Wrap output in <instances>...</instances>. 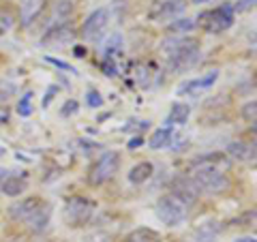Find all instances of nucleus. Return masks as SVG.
Segmentation results:
<instances>
[{
  "instance_id": "0eeeda50",
  "label": "nucleus",
  "mask_w": 257,
  "mask_h": 242,
  "mask_svg": "<svg viewBox=\"0 0 257 242\" xmlns=\"http://www.w3.org/2000/svg\"><path fill=\"white\" fill-rule=\"evenodd\" d=\"M109 26V11L107 9H96L92 11L82 24V37L84 41H101V37L105 35Z\"/></svg>"
},
{
  "instance_id": "c9c22d12",
  "label": "nucleus",
  "mask_w": 257,
  "mask_h": 242,
  "mask_svg": "<svg viewBox=\"0 0 257 242\" xmlns=\"http://www.w3.org/2000/svg\"><path fill=\"white\" fill-rule=\"evenodd\" d=\"M73 56L75 58H86V47L84 45H75L73 47Z\"/></svg>"
},
{
  "instance_id": "4c0bfd02",
  "label": "nucleus",
  "mask_w": 257,
  "mask_h": 242,
  "mask_svg": "<svg viewBox=\"0 0 257 242\" xmlns=\"http://www.w3.org/2000/svg\"><path fill=\"white\" fill-rule=\"evenodd\" d=\"M7 118H9V116H7V111L0 109V125H5V123H7Z\"/></svg>"
},
{
  "instance_id": "e433bc0d",
  "label": "nucleus",
  "mask_w": 257,
  "mask_h": 242,
  "mask_svg": "<svg viewBox=\"0 0 257 242\" xmlns=\"http://www.w3.org/2000/svg\"><path fill=\"white\" fill-rule=\"evenodd\" d=\"M142 144H144V137L138 135V137H133V142H128V148H138V146H142Z\"/></svg>"
},
{
  "instance_id": "ddd939ff",
  "label": "nucleus",
  "mask_w": 257,
  "mask_h": 242,
  "mask_svg": "<svg viewBox=\"0 0 257 242\" xmlns=\"http://www.w3.org/2000/svg\"><path fill=\"white\" fill-rule=\"evenodd\" d=\"M216 79H219V71L212 69V71H208V73L202 75V77L184 82V84L178 88V94H197V92H202V90H208V88L214 86Z\"/></svg>"
},
{
  "instance_id": "dca6fc26",
  "label": "nucleus",
  "mask_w": 257,
  "mask_h": 242,
  "mask_svg": "<svg viewBox=\"0 0 257 242\" xmlns=\"http://www.w3.org/2000/svg\"><path fill=\"white\" fill-rule=\"evenodd\" d=\"M172 140H174V127H161V129H157L155 133L150 135V140H148V146L152 148V150H161V148H167L172 144Z\"/></svg>"
},
{
  "instance_id": "4468645a",
  "label": "nucleus",
  "mask_w": 257,
  "mask_h": 242,
  "mask_svg": "<svg viewBox=\"0 0 257 242\" xmlns=\"http://www.w3.org/2000/svg\"><path fill=\"white\" fill-rule=\"evenodd\" d=\"M26 189H28V178H26L24 174H20V172L7 174L5 180L0 182V191H3L7 197H18V195H22V193L26 191Z\"/></svg>"
},
{
  "instance_id": "f704fd0d",
  "label": "nucleus",
  "mask_w": 257,
  "mask_h": 242,
  "mask_svg": "<svg viewBox=\"0 0 257 242\" xmlns=\"http://www.w3.org/2000/svg\"><path fill=\"white\" fill-rule=\"evenodd\" d=\"M148 127H150L148 120H140V125H124V127H122V131H135V129L144 131V129H148Z\"/></svg>"
},
{
  "instance_id": "7ed1b4c3",
  "label": "nucleus",
  "mask_w": 257,
  "mask_h": 242,
  "mask_svg": "<svg viewBox=\"0 0 257 242\" xmlns=\"http://www.w3.org/2000/svg\"><path fill=\"white\" fill-rule=\"evenodd\" d=\"M193 180L199 187V191H206L210 195H219V193L227 191L229 187V180L227 176L223 174L221 167H214V165H197L193 167Z\"/></svg>"
},
{
  "instance_id": "f8f14e48",
  "label": "nucleus",
  "mask_w": 257,
  "mask_h": 242,
  "mask_svg": "<svg viewBox=\"0 0 257 242\" xmlns=\"http://www.w3.org/2000/svg\"><path fill=\"white\" fill-rule=\"evenodd\" d=\"M47 7V0H20V24L24 28L32 26L39 15L45 11Z\"/></svg>"
},
{
  "instance_id": "6e6552de",
  "label": "nucleus",
  "mask_w": 257,
  "mask_h": 242,
  "mask_svg": "<svg viewBox=\"0 0 257 242\" xmlns=\"http://www.w3.org/2000/svg\"><path fill=\"white\" fill-rule=\"evenodd\" d=\"M184 9H187V0H152L148 18L152 22L176 20L184 13Z\"/></svg>"
},
{
  "instance_id": "9b49d317",
  "label": "nucleus",
  "mask_w": 257,
  "mask_h": 242,
  "mask_svg": "<svg viewBox=\"0 0 257 242\" xmlns=\"http://www.w3.org/2000/svg\"><path fill=\"white\" fill-rule=\"evenodd\" d=\"M43 206H45V201L41 197H26V199H22V201H18V204H13L9 208V216L13 221L28 223Z\"/></svg>"
},
{
  "instance_id": "58836bf2",
  "label": "nucleus",
  "mask_w": 257,
  "mask_h": 242,
  "mask_svg": "<svg viewBox=\"0 0 257 242\" xmlns=\"http://www.w3.org/2000/svg\"><path fill=\"white\" fill-rule=\"evenodd\" d=\"M234 242H257V240H255V236H251V238H238Z\"/></svg>"
},
{
  "instance_id": "c85d7f7f",
  "label": "nucleus",
  "mask_w": 257,
  "mask_h": 242,
  "mask_svg": "<svg viewBox=\"0 0 257 242\" xmlns=\"http://www.w3.org/2000/svg\"><path fill=\"white\" fill-rule=\"evenodd\" d=\"M77 109H79V103H77V101H73V99H69V101L62 105V109H60V116L69 118V116L77 114Z\"/></svg>"
},
{
  "instance_id": "72a5a7b5",
  "label": "nucleus",
  "mask_w": 257,
  "mask_h": 242,
  "mask_svg": "<svg viewBox=\"0 0 257 242\" xmlns=\"http://www.w3.org/2000/svg\"><path fill=\"white\" fill-rule=\"evenodd\" d=\"M255 7V0H238V5H234V11H248Z\"/></svg>"
},
{
  "instance_id": "4be33fe9",
  "label": "nucleus",
  "mask_w": 257,
  "mask_h": 242,
  "mask_svg": "<svg viewBox=\"0 0 257 242\" xmlns=\"http://www.w3.org/2000/svg\"><path fill=\"white\" fill-rule=\"evenodd\" d=\"M122 45H124V43H122V37H120V35H111L109 43H107V47H105V52H103V54H105L103 58L116 62V58H118L120 54H122Z\"/></svg>"
},
{
  "instance_id": "c756f323",
  "label": "nucleus",
  "mask_w": 257,
  "mask_h": 242,
  "mask_svg": "<svg viewBox=\"0 0 257 242\" xmlns=\"http://www.w3.org/2000/svg\"><path fill=\"white\" fill-rule=\"evenodd\" d=\"M45 60L50 62V64H54V67H58V69H62V71H67V73H77V71L71 67L69 62H64V60H58V58H54V56H45Z\"/></svg>"
},
{
  "instance_id": "5701e85b",
  "label": "nucleus",
  "mask_w": 257,
  "mask_h": 242,
  "mask_svg": "<svg viewBox=\"0 0 257 242\" xmlns=\"http://www.w3.org/2000/svg\"><path fill=\"white\" fill-rule=\"evenodd\" d=\"M195 28V20H191V18H182V20H174L170 24V32H189Z\"/></svg>"
},
{
  "instance_id": "f257e3e1",
  "label": "nucleus",
  "mask_w": 257,
  "mask_h": 242,
  "mask_svg": "<svg viewBox=\"0 0 257 242\" xmlns=\"http://www.w3.org/2000/svg\"><path fill=\"white\" fill-rule=\"evenodd\" d=\"M161 54L170 71L182 73V71L191 69L193 64L199 60V41L193 37H172L163 41L161 45Z\"/></svg>"
},
{
  "instance_id": "2f4dec72",
  "label": "nucleus",
  "mask_w": 257,
  "mask_h": 242,
  "mask_svg": "<svg viewBox=\"0 0 257 242\" xmlns=\"http://www.w3.org/2000/svg\"><path fill=\"white\" fill-rule=\"evenodd\" d=\"M58 90H60V88L56 86V84L47 86V92H45V96H43V103H41V105H43V109H47V107H50V103H52V99H54V96L58 94Z\"/></svg>"
},
{
  "instance_id": "b1692460",
  "label": "nucleus",
  "mask_w": 257,
  "mask_h": 242,
  "mask_svg": "<svg viewBox=\"0 0 257 242\" xmlns=\"http://www.w3.org/2000/svg\"><path fill=\"white\" fill-rule=\"evenodd\" d=\"M18 114L24 116V118H28L32 114V90H28L20 99V103H18Z\"/></svg>"
},
{
  "instance_id": "f03ea898",
  "label": "nucleus",
  "mask_w": 257,
  "mask_h": 242,
  "mask_svg": "<svg viewBox=\"0 0 257 242\" xmlns=\"http://www.w3.org/2000/svg\"><path fill=\"white\" fill-rule=\"evenodd\" d=\"M96 210V204L92 199H88L84 195H71L67 201H64V210H62V219L69 227H84L92 221Z\"/></svg>"
},
{
  "instance_id": "1a4fd4ad",
  "label": "nucleus",
  "mask_w": 257,
  "mask_h": 242,
  "mask_svg": "<svg viewBox=\"0 0 257 242\" xmlns=\"http://www.w3.org/2000/svg\"><path fill=\"white\" fill-rule=\"evenodd\" d=\"M75 37H77V32L69 22H56L54 26L47 28V32L41 39V45H45V47H62V45L73 41Z\"/></svg>"
},
{
  "instance_id": "79ce46f5",
  "label": "nucleus",
  "mask_w": 257,
  "mask_h": 242,
  "mask_svg": "<svg viewBox=\"0 0 257 242\" xmlns=\"http://www.w3.org/2000/svg\"><path fill=\"white\" fill-rule=\"evenodd\" d=\"M5 155H7V150H5V148H0V157H5Z\"/></svg>"
},
{
  "instance_id": "423d86ee",
  "label": "nucleus",
  "mask_w": 257,
  "mask_h": 242,
  "mask_svg": "<svg viewBox=\"0 0 257 242\" xmlns=\"http://www.w3.org/2000/svg\"><path fill=\"white\" fill-rule=\"evenodd\" d=\"M187 210L189 208L182 204L180 199H176L174 195H163L157 201V219L167 225V227H178V225L187 219Z\"/></svg>"
},
{
  "instance_id": "a19ab883",
  "label": "nucleus",
  "mask_w": 257,
  "mask_h": 242,
  "mask_svg": "<svg viewBox=\"0 0 257 242\" xmlns=\"http://www.w3.org/2000/svg\"><path fill=\"white\" fill-rule=\"evenodd\" d=\"M193 5H204V3H208V0H191Z\"/></svg>"
},
{
  "instance_id": "2eb2a0df",
  "label": "nucleus",
  "mask_w": 257,
  "mask_h": 242,
  "mask_svg": "<svg viewBox=\"0 0 257 242\" xmlns=\"http://www.w3.org/2000/svg\"><path fill=\"white\" fill-rule=\"evenodd\" d=\"M152 174H155V165H152L150 161H140L138 165H133L131 169H128L126 180L131 184H144L146 180L152 178Z\"/></svg>"
},
{
  "instance_id": "39448f33",
  "label": "nucleus",
  "mask_w": 257,
  "mask_h": 242,
  "mask_svg": "<svg viewBox=\"0 0 257 242\" xmlns=\"http://www.w3.org/2000/svg\"><path fill=\"white\" fill-rule=\"evenodd\" d=\"M118 169H120V155L118 152L116 150L103 152V155L92 163L90 174H88V182L94 184V187L105 184L107 180H111L118 174Z\"/></svg>"
},
{
  "instance_id": "bb28decb",
  "label": "nucleus",
  "mask_w": 257,
  "mask_h": 242,
  "mask_svg": "<svg viewBox=\"0 0 257 242\" xmlns=\"http://www.w3.org/2000/svg\"><path fill=\"white\" fill-rule=\"evenodd\" d=\"M71 11H73V5H71V0H60L58 5H56V18H60L58 22H67L64 18H67V15H71Z\"/></svg>"
},
{
  "instance_id": "ea45409f",
  "label": "nucleus",
  "mask_w": 257,
  "mask_h": 242,
  "mask_svg": "<svg viewBox=\"0 0 257 242\" xmlns=\"http://www.w3.org/2000/svg\"><path fill=\"white\" fill-rule=\"evenodd\" d=\"M7 174H9V172H7V169H5V167H0V182H3V180H5V176H7Z\"/></svg>"
},
{
  "instance_id": "cd10ccee",
  "label": "nucleus",
  "mask_w": 257,
  "mask_h": 242,
  "mask_svg": "<svg viewBox=\"0 0 257 242\" xmlns=\"http://www.w3.org/2000/svg\"><path fill=\"white\" fill-rule=\"evenodd\" d=\"M86 103H88V105H90L92 109L101 107V105H103V94L96 90V88H90V90L86 92Z\"/></svg>"
},
{
  "instance_id": "7c9ffc66",
  "label": "nucleus",
  "mask_w": 257,
  "mask_h": 242,
  "mask_svg": "<svg viewBox=\"0 0 257 242\" xmlns=\"http://www.w3.org/2000/svg\"><path fill=\"white\" fill-rule=\"evenodd\" d=\"M101 69H103V73H105L107 77H116L118 75V67H116L114 60H105V58H103Z\"/></svg>"
},
{
  "instance_id": "412c9836",
  "label": "nucleus",
  "mask_w": 257,
  "mask_h": 242,
  "mask_svg": "<svg viewBox=\"0 0 257 242\" xmlns=\"http://www.w3.org/2000/svg\"><path fill=\"white\" fill-rule=\"evenodd\" d=\"M15 26V13L11 7L0 5V37H5L7 32Z\"/></svg>"
},
{
  "instance_id": "393cba45",
  "label": "nucleus",
  "mask_w": 257,
  "mask_h": 242,
  "mask_svg": "<svg viewBox=\"0 0 257 242\" xmlns=\"http://www.w3.org/2000/svg\"><path fill=\"white\" fill-rule=\"evenodd\" d=\"M15 92H18V86L13 82H9V79H0V103L9 101Z\"/></svg>"
},
{
  "instance_id": "a878e982",
  "label": "nucleus",
  "mask_w": 257,
  "mask_h": 242,
  "mask_svg": "<svg viewBox=\"0 0 257 242\" xmlns=\"http://www.w3.org/2000/svg\"><path fill=\"white\" fill-rule=\"evenodd\" d=\"M242 118L248 125H255V120H257V103L255 101H248L242 105Z\"/></svg>"
},
{
  "instance_id": "a211bd4d",
  "label": "nucleus",
  "mask_w": 257,
  "mask_h": 242,
  "mask_svg": "<svg viewBox=\"0 0 257 242\" xmlns=\"http://www.w3.org/2000/svg\"><path fill=\"white\" fill-rule=\"evenodd\" d=\"M227 155L236 161H253L255 159V144H251V148L244 142H231L227 144Z\"/></svg>"
},
{
  "instance_id": "aec40b11",
  "label": "nucleus",
  "mask_w": 257,
  "mask_h": 242,
  "mask_svg": "<svg viewBox=\"0 0 257 242\" xmlns=\"http://www.w3.org/2000/svg\"><path fill=\"white\" fill-rule=\"evenodd\" d=\"M126 242H161V236L150 227H140L126 236Z\"/></svg>"
},
{
  "instance_id": "20e7f679",
  "label": "nucleus",
  "mask_w": 257,
  "mask_h": 242,
  "mask_svg": "<svg viewBox=\"0 0 257 242\" xmlns=\"http://www.w3.org/2000/svg\"><path fill=\"white\" fill-rule=\"evenodd\" d=\"M195 26H199L206 32H210V35H221V32L229 30L231 26H234V7L221 5L212 11H204L195 20Z\"/></svg>"
},
{
  "instance_id": "473e14b6",
  "label": "nucleus",
  "mask_w": 257,
  "mask_h": 242,
  "mask_svg": "<svg viewBox=\"0 0 257 242\" xmlns=\"http://www.w3.org/2000/svg\"><path fill=\"white\" fill-rule=\"evenodd\" d=\"M86 242H111V236L109 233H103V231H96L90 238H86Z\"/></svg>"
},
{
  "instance_id": "f3484780",
  "label": "nucleus",
  "mask_w": 257,
  "mask_h": 242,
  "mask_svg": "<svg viewBox=\"0 0 257 242\" xmlns=\"http://www.w3.org/2000/svg\"><path fill=\"white\" fill-rule=\"evenodd\" d=\"M191 116V107L187 103H174L170 109V116H167V127H182L189 123Z\"/></svg>"
},
{
  "instance_id": "6ab92c4d",
  "label": "nucleus",
  "mask_w": 257,
  "mask_h": 242,
  "mask_svg": "<svg viewBox=\"0 0 257 242\" xmlns=\"http://www.w3.org/2000/svg\"><path fill=\"white\" fill-rule=\"evenodd\" d=\"M50 216H52V208H50V204L45 201V206L39 210L32 219L26 223L28 227H30V231H35V233H41L45 227H47V223H50Z\"/></svg>"
},
{
  "instance_id": "9d476101",
  "label": "nucleus",
  "mask_w": 257,
  "mask_h": 242,
  "mask_svg": "<svg viewBox=\"0 0 257 242\" xmlns=\"http://www.w3.org/2000/svg\"><path fill=\"white\" fill-rule=\"evenodd\" d=\"M199 187L195 184V180L193 178H189V176H178L174 182H172V193L170 195H174L176 199H180L184 206H193L197 201V197H199Z\"/></svg>"
}]
</instances>
